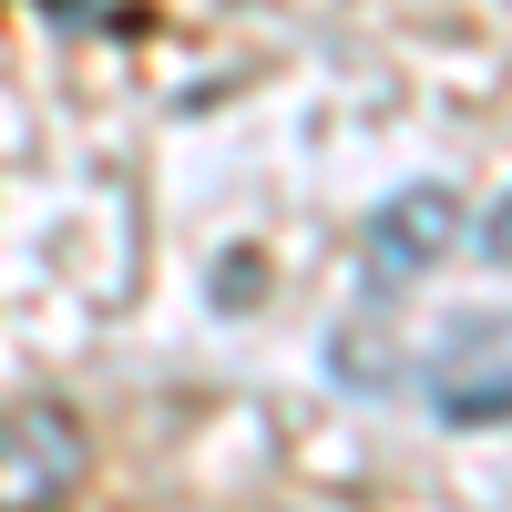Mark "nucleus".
Here are the masks:
<instances>
[{
	"mask_svg": "<svg viewBox=\"0 0 512 512\" xmlns=\"http://www.w3.org/2000/svg\"><path fill=\"white\" fill-rule=\"evenodd\" d=\"M328 379H338V390H359V400H390L400 379H410V359H400V349L379 359L369 328H338V338H328Z\"/></svg>",
	"mask_w": 512,
	"mask_h": 512,
	"instance_id": "obj_4",
	"label": "nucleus"
},
{
	"mask_svg": "<svg viewBox=\"0 0 512 512\" xmlns=\"http://www.w3.org/2000/svg\"><path fill=\"white\" fill-rule=\"evenodd\" d=\"M359 246H369V267H359V297H369V308H379V297H410V287L461 246V195H451V185H400V195L369 216Z\"/></svg>",
	"mask_w": 512,
	"mask_h": 512,
	"instance_id": "obj_2",
	"label": "nucleus"
},
{
	"mask_svg": "<svg viewBox=\"0 0 512 512\" xmlns=\"http://www.w3.org/2000/svg\"><path fill=\"white\" fill-rule=\"evenodd\" d=\"M420 379H431V410L451 420V431H492V420H512V318L441 328V359Z\"/></svg>",
	"mask_w": 512,
	"mask_h": 512,
	"instance_id": "obj_3",
	"label": "nucleus"
},
{
	"mask_svg": "<svg viewBox=\"0 0 512 512\" xmlns=\"http://www.w3.org/2000/svg\"><path fill=\"white\" fill-rule=\"evenodd\" d=\"M82 461H93V441L62 400L0 410V512H62L82 492Z\"/></svg>",
	"mask_w": 512,
	"mask_h": 512,
	"instance_id": "obj_1",
	"label": "nucleus"
},
{
	"mask_svg": "<svg viewBox=\"0 0 512 512\" xmlns=\"http://www.w3.org/2000/svg\"><path fill=\"white\" fill-rule=\"evenodd\" d=\"M482 256H492V267H512V195L482 216Z\"/></svg>",
	"mask_w": 512,
	"mask_h": 512,
	"instance_id": "obj_5",
	"label": "nucleus"
}]
</instances>
